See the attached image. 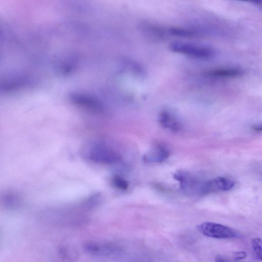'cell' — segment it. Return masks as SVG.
Listing matches in <instances>:
<instances>
[{
	"label": "cell",
	"instance_id": "6da1fadb",
	"mask_svg": "<svg viewBox=\"0 0 262 262\" xmlns=\"http://www.w3.org/2000/svg\"><path fill=\"white\" fill-rule=\"evenodd\" d=\"M81 154L86 161L97 164H112L120 158L119 154L113 147L104 142L96 140L85 143Z\"/></svg>",
	"mask_w": 262,
	"mask_h": 262
},
{
	"label": "cell",
	"instance_id": "7a4b0ae2",
	"mask_svg": "<svg viewBox=\"0 0 262 262\" xmlns=\"http://www.w3.org/2000/svg\"><path fill=\"white\" fill-rule=\"evenodd\" d=\"M172 52L197 59H207L213 55V50L206 46L195 43L173 41L169 45Z\"/></svg>",
	"mask_w": 262,
	"mask_h": 262
},
{
	"label": "cell",
	"instance_id": "3957f363",
	"mask_svg": "<svg viewBox=\"0 0 262 262\" xmlns=\"http://www.w3.org/2000/svg\"><path fill=\"white\" fill-rule=\"evenodd\" d=\"M198 230L203 235L215 238L228 239L236 237L235 230L228 226L213 222H204L196 227Z\"/></svg>",
	"mask_w": 262,
	"mask_h": 262
},
{
	"label": "cell",
	"instance_id": "277c9868",
	"mask_svg": "<svg viewBox=\"0 0 262 262\" xmlns=\"http://www.w3.org/2000/svg\"><path fill=\"white\" fill-rule=\"evenodd\" d=\"M174 179L179 182L181 189L188 194L202 195L205 182H202L191 174L179 171L173 175Z\"/></svg>",
	"mask_w": 262,
	"mask_h": 262
},
{
	"label": "cell",
	"instance_id": "5b68a950",
	"mask_svg": "<svg viewBox=\"0 0 262 262\" xmlns=\"http://www.w3.org/2000/svg\"><path fill=\"white\" fill-rule=\"evenodd\" d=\"M235 185L233 180L226 178L219 177L211 180L205 182L203 195L219 191H226L231 190Z\"/></svg>",
	"mask_w": 262,
	"mask_h": 262
},
{
	"label": "cell",
	"instance_id": "8992f818",
	"mask_svg": "<svg viewBox=\"0 0 262 262\" xmlns=\"http://www.w3.org/2000/svg\"><path fill=\"white\" fill-rule=\"evenodd\" d=\"M169 156V151L164 145L157 144L144 154L143 160L146 163H161Z\"/></svg>",
	"mask_w": 262,
	"mask_h": 262
},
{
	"label": "cell",
	"instance_id": "52a82bcc",
	"mask_svg": "<svg viewBox=\"0 0 262 262\" xmlns=\"http://www.w3.org/2000/svg\"><path fill=\"white\" fill-rule=\"evenodd\" d=\"M159 122L163 127L173 132H178L182 128V124L179 119L172 112L167 110L160 113Z\"/></svg>",
	"mask_w": 262,
	"mask_h": 262
},
{
	"label": "cell",
	"instance_id": "ba28073f",
	"mask_svg": "<svg viewBox=\"0 0 262 262\" xmlns=\"http://www.w3.org/2000/svg\"><path fill=\"white\" fill-rule=\"evenodd\" d=\"M167 34L172 36L182 37H195L198 35L196 30L179 27H172L168 29Z\"/></svg>",
	"mask_w": 262,
	"mask_h": 262
},
{
	"label": "cell",
	"instance_id": "9c48e42d",
	"mask_svg": "<svg viewBox=\"0 0 262 262\" xmlns=\"http://www.w3.org/2000/svg\"><path fill=\"white\" fill-rule=\"evenodd\" d=\"M208 74L214 77H234L241 75L242 72L236 69H217L209 71Z\"/></svg>",
	"mask_w": 262,
	"mask_h": 262
},
{
	"label": "cell",
	"instance_id": "30bf717a",
	"mask_svg": "<svg viewBox=\"0 0 262 262\" xmlns=\"http://www.w3.org/2000/svg\"><path fill=\"white\" fill-rule=\"evenodd\" d=\"M251 245L256 258L262 260V241L258 237L254 238L251 242Z\"/></svg>",
	"mask_w": 262,
	"mask_h": 262
},
{
	"label": "cell",
	"instance_id": "8fae6325",
	"mask_svg": "<svg viewBox=\"0 0 262 262\" xmlns=\"http://www.w3.org/2000/svg\"><path fill=\"white\" fill-rule=\"evenodd\" d=\"M113 185L117 189L126 190L129 187L128 182L119 175H114L112 179Z\"/></svg>",
	"mask_w": 262,
	"mask_h": 262
},
{
	"label": "cell",
	"instance_id": "7c38bea8",
	"mask_svg": "<svg viewBox=\"0 0 262 262\" xmlns=\"http://www.w3.org/2000/svg\"><path fill=\"white\" fill-rule=\"evenodd\" d=\"M247 256V255L246 252L243 251H239L235 252L234 253L233 257L235 260L238 261L246 258Z\"/></svg>",
	"mask_w": 262,
	"mask_h": 262
},
{
	"label": "cell",
	"instance_id": "4fadbf2b",
	"mask_svg": "<svg viewBox=\"0 0 262 262\" xmlns=\"http://www.w3.org/2000/svg\"><path fill=\"white\" fill-rule=\"evenodd\" d=\"M252 129L255 132H262V123L253 125Z\"/></svg>",
	"mask_w": 262,
	"mask_h": 262
},
{
	"label": "cell",
	"instance_id": "5bb4252c",
	"mask_svg": "<svg viewBox=\"0 0 262 262\" xmlns=\"http://www.w3.org/2000/svg\"><path fill=\"white\" fill-rule=\"evenodd\" d=\"M215 262H228L226 259L221 255H217L215 258Z\"/></svg>",
	"mask_w": 262,
	"mask_h": 262
}]
</instances>
